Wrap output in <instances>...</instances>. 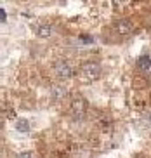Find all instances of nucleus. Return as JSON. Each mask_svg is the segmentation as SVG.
<instances>
[{
  "label": "nucleus",
  "mask_w": 151,
  "mask_h": 158,
  "mask_svg": "<svg viewBox=\"0 0 151 158\" xmlns=\"http://www.w3.org/2000/svg\"><path fill=\"white\" fill-rule=\"evenodd\" d=\"M50 94H52V99H54V101H63V99L66 98L68 90H66V87H63V85H54L52 90H50Z\"/></svg>",
  "instance_id": "obj_6"
},
{
  "label": "nucleus",
  "mask_w": 151,
  "mask_h": 158,
  "mask_svg": "<svg viewBox=\"0 0 151 158\" xmlns=\"http://www.w3.org/2000/svg\"><path fill=\"white\" fill-rule=\"evenodd\" d=\"M16 130L21 132V134H26V132L31 130V125H30V122L26 118H19V120H16Z\"/></svg>",
  "instance_id": "obj_7"
},
{
  "label": "nucleus",
  "mask_w": 151,
  "mask_h": 158,
  "mask_svg": "<svg viewBox=\"0 0 151 158\" xmlns=\"http://www.w3.org/2000/svg\"><path fill=\"white\" fill-rule=\"evenodd\" d=\"M16 158H35V153L30 151V149H26V151H19V153L16 155Z\"/></svg>",
  "instance_id": "obj_9"
},
{
  "label": "nucleus",
  "mask_w": 151,
  "mask_h": 158,
  "mask_svg": "<svg viewBox=\"0 0 151 158\" xmlns=\"http://www.w3.org/2000/svg\"><path fill=\"white\" fill-rule=\"evenodd\" d=\"M101 71H103V68H101V64L96 63V61H85V63H82V66H80V75L87 80L99 78Z\"/></svg>",
  "instance_id": "obj_1"
},
{
  "label": "nucleus",
  "mask_w": 151,
  "mask_h": 158,
  "mask_svg": "<svg viewBox=\"0 0 151 158\" xmlns=\"http://www.w3.org/2000/svg\"><path fill=\"white\" fill-rule=\"evenodd\" d=\"M113 28L118 35L127 37V35H130V33L134 31V24L130 23V21H127V19H118V21H115Z\"/></svg>",
  "instance_id": "obj_4"
},
{
  "label": "nucleus",
  "mask_w": 151,
  "mask_h": 158,
  "mask_svg": "<svg viewBox=\"0 0 151 158\" xmlns=\"http://www.w3.org/2000/svg\"><path fill=\"white\" fill-rule=\"evenodd\" d=\"M52 35V26L50 24H40L37 28V37L40 38H49Z\"/></svg>",
  "instance_id": "obj_8"
},
{
  "label": "nucleus",
  "mask_w": 151,
  "mask_h": 158,
  "mask_svg": "<svg viewBox=\"0 0 151 158\" xmlns=\"http://www.w3.org/2000/svg\"><path fill=\"white\" fill-rule=\"evenodd\" d=\"M54 75L59 80H68L73 77V68H71V64L68 61L59 59V61H56V64H54Z\"/></svg>",
  "instance_id": "obj_2"
},
{
  "label": "nucleus",
  "mask_w": 151,
  "mask_h": 158,
  "mask_svg": "<svg viewBox=\"0 0 151 158\" xmlns=\"http://www.w3.org/2000/svg\"><path fill=\"white\" fill-rule=\"evenodd\" d=\"M137 68L144 77L151 78V57L149 56H141L137 59Z\"/></svg>",
  "instance_id": "obj_5"
},
{
  "label": "nucleus",
  "mask_w": 151,
  "mask_h": 158,
  "mask_svg": "<svg viewBox=\"0 0 151 158\" xmlns=\"http://www.w3.org/2000/svg\"><path fill=\"white\" fill-rule=\"evenodd\" d=\"M85 113H87V101L80 96H77L71 101V115L75 118H82V116H85Z\"/></svg>",
  "instance_id": "obj_3"
},
{
  "label": "nucleus",
  "mask_w": 151,
  "mask_h": 158,
  "mask_svg": "<svg viewBox=\"0 0 151 158\" xmlns=\"http://www.w3.org/2000/svg\"><path fill=\"white\" fill-rule=\"evenodd\" d=\"M0 12H2V23H5V19H7V14L4 12V9L0 10Z\"/></svg>",
  "instance_id": "obj_10"
}]
</instances>
